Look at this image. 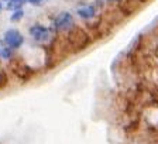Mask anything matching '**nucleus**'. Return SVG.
I'll return each instance as SVG.
<instances>
[{
  "label": "nucleus",
  "mask_w": 158,
  "mask_h": 144,
  "mask_svg": "<svg viewBox=\"0 0 158 144\" xmlns=\"http://www.w3.org/2000/svg\"><path fill=\"white\" fill-rule=\"evenodd\" d=\"M49 28L54 34L55 33H69L72 31L76 27L75 24V16L73 13L68 11V10H62L56 13L55 16L51 19V24H49Z\"/></svg>",
  "instance_id": "1"
},
{
  "label": "nucleus",
  "mask_w": 158,
  "mask_h": 144,
  "mask_svg": "<svg viewBox=\"0 0 158 144\" xmlns=\"http://www.w3.org/2000/svg\"><path fill=\"white\" fill-rule=\"evenodd\" d=\"M28 34L37 44H48L54 38V33L51 31V28L43 23L31 24L28 27Z\"/></svg>",
  "instance_id": "2"
},
{
  "label": "nucleus",
  "mask_w": 158,
  "mask_h": 144,
  "mask_svg": "<svg viewBox=\"0 0 158 144\" xmlns=\"http://www.w3.org/2000/svg\"><path fill=\"white\" fill-rule=\"evenodd\" d=\"M2 40H3L4 45L10 47L14 51L21 49L26 44V37L19 28H7L2 36Z\"/></svg>",
  "instance_id": "3"
},
{
  "label": "nucleus",
  "mask_w": 158,
  "mask_h": 144,
  "mask_svg": "<svg viewBox=\"0 0 158 144\" xmlns=\"http://www.w3.org/2000/svg\"><path fill=\"white\" fill-rule=\"evenodd\" d=\"M99 13V9L95 6V3H86L82 4V6L76 7L75 10V14L78 19L83 20V21H90V20L96 19Z\"/></svg>",
  "instance_id": "4"
},
{
  "label": "nucleus",
  "mask_w": 158,
  "mask_h": 144,
  "mask_svg": "<svg viewBox=\"0 0 158 144\" xmlns=\"http://www.w3.org/2000/svg\"><path fill=\"white\" fill-rule=\"evenodd\" d=\"M17 55V51L11 49L7 45H0V61L2 62H11Z\"/></svg>",
  "instance_id": "5"
},
{
  "label": "nucleus",
  "mask_w": 158,
  "mask_h": 144,
  "mask_svg": "<svg viewBox=\"0 0 158 144\" xmlns=\"http://www.w3.org/2000/svg\"><path fill=\"white\" fill-rule=\"evenodd\" d=\"M26 4H28L27 0H9L7 3H4V10L13 11V10H17V9H24Z\"/></svg>",
  "instance_id": "6"
},
{
  "label": "nucleus",
  "mask_w": 158,
  "mask_h": 144,
  "mask_svg": "<svg viewBox=\"0 0 158 144\" xmlns=\"http://www.w3.org/2000/svg\"><path fill=\"white\" fill-rule=\"evenodd\" d=\"M24 16H26L24 9H17V10H13V11H11L9 20L11 21V23H20V21L24 19Z\"/></svg>",
  "instance_id": "7"
},
{
  "label": "nucleus",
  "mask_w": 158,
  "mask_h": 144,
  "mask_svg": "<svg viewBox=\"0 0 158 144\" xmlns=\"http://www.w3.org/2000/svg\"><path fill=\"white\" fill-rule=\"evenodd\" d=\"M28 2V4H31V6H41V4H44L47 2V0H27Z\"/></svg>",
  "instance_id": "8"
},
{
  "label": "nucleus",
  "mask_w": 158,
  "mask_h": 144,
  "mask_svg": "<svg viewBox=\"0 0 158 144\" xmlns=\"http://www.w3.org/2000/svg\"><path fill=\"white\" fill-rule=\"evenodd\" d=\"M120 2H123V0H105V3H107V4H113V3H120Z\"/></svg>",
  "instance_id": "9"
},
{
  "label": "nucleus",
  "mask_w": 158,
  "mask_h": 144,
  "mask_svg": "<svg viewBox=\"0 0 158 144\" xmlns=\"http://www.w3.org/2000/svg\"><path fill=\"white\" fill-rule=\"evenodd\" d=\"M4 10V3H2V2H0V14H2V11H3Z\"/></svg>",
  "instance_id": "10"
},
{
  "label": "nucleus",
  "mask_w": 158,
  "mask_h": 144,
  "mask_svg": "<svg viewBox=\"0 0 158 144\" xmlns=\"http://www.w3.org/2000/svg\"><path fill=\"white\" fill-rule=\"evenodd\" d=\"M0 2H2V3H7V2H9V0H0Z\"/></svg>",
  "instance_id": "11"
}]
</instances>
